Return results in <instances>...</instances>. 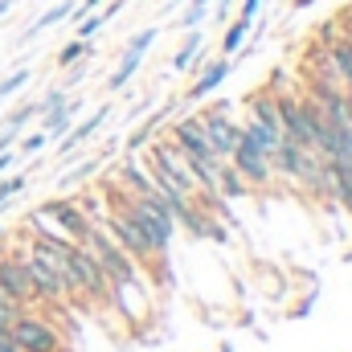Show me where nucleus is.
I'll return each mask as SVG.
<instances>
[{"label": "nucleus", "mask_w": 352, "mask_h": 352, "mask_svg": "<svg viewBox=\"0 0 352 352\" xmlns=\"http://www.w3.org/2000/svg\"><path fill=\"white\" fill-rule=\"evenodd\" d=\"M205 29L197 25V29H184V37H180V45L173 50V58H168V70L176 74H192V70H201L205 66Z\"/></svg>", "instance_id": "nucleus-8"}, {"label": "nucleus", "mask_w": 352, "mask_h": 352, "mask_svg": "<svg viewBox=\"0 0 352 352\" xmlns=\"http://www.w3.org/2000/svg\"><path fill=\"white\" fill-rule=\"evenodd\" d=\"M316 0H291V8H311Z\"/></svg>", "instance_id": "nucleus-30"}, {"label": "nucleus", "mask_w": 352, "mask_h": 352, "mask_svg": "<svg viewBox=\"0 0 352 352\" xmlns=\"http://www.w3.org/2000/svg\"><path fill=\"white\" fill-rule=\"evenodd\" d=\"M209 4H213V0H184V12H180L176 29L184 33V29H197V25H205V21H209Z\"/></svg>", "instance_id": "nucleus-17"}, {"label": "nucleus", "mask_w": 352, "mask_h": 352, "mask_svg": "<svg viewBox=\"0 0 352 352\" xmlns=\"http://www.w3.org/2000/svg\"><path fill=\"white\" fill-rule=\"evenodd\" d=\"M98 160H102V156H94V160H87L82 168H74L70 176H62V188H74V184H82V180H87V176L94 173V168H98Z\"/></svg>", "instance_id": "nucleus-24"}, {"label": "nucleus", "mask_w": 352, "mask_h": 352, "mask_svg": "<svg viewBox=\"0 0 352 352\" xmlns=\"http://www.w3.org/2000/svg\"><path fill=\"white\" fill-rule=\"evenodd\" d=\"M0 295H4L16 311L33 303V287H29V274H25V258H21V250L0 254Z\"/></svg>", "instance_id": "nucleus-6"}, {"label": "nucleus", "mask_w": 352, "mask_h": 352, "mask_svg": "<svg viewBox=\"0 0 352 352\" xmlns=\"http://www.w3.org/2000/svg\"><path fill=\"white\" fill-rule=\"evenodd\" d=\"M234 4H238V0H213V4H209V16H213V25H226V21L234 16Z\"/></svg>", "instance_id": "nucleus-25"}, {"label": "nucleus", "mask_w": 352, "mask_h": 352, "mask_svg": "<svg viewBox=\"0 0 352 352\" xmlns=\"http://www.w3.org/2000/svg\"><path fill=\"white\" fill-rule=\"evenodd\" d=\"M37 115V102H25V107H16L12 115H4V127H16V131H25V123Z\"/></svg>", "instance_id": "nucleus-23"}, {"label": "nucleus", "mask_w": 352, "mask_h": 352, "mask_svg": "<svg viewBox=\"0 0 352 352\" xmlns=\"http://www.w3.org/2000/svg\"><path fill=\"white\" fill-rule=\"evenodd\" d=\"M176 4H184V0H173V8H176Z\"/></svg>", "instance_id": "nucleus-31"}, {"label": "nucleus", "mask_w": 352, "mask_h": 352, "mask_svg": "<svg viewBox=\"0 0 352 352\" xmlns=\"http://www.w3.org/2000/svg\"><path fill=\"white\" fill-rule=\"evenodd\" d=\"M127 0H111V4H98L90 16H82L78 25H74V37H82V41H94V33H102L115 16H119V8H123Z\"/></svg>", "instance_id": "nucleus-12"}, {"label": "nucleus", "mask_w": 352, "mask_h": 352, "mask_svg": "<svg viewBox=\"0 0 352 352\" xmlns=\"http://www.w3.org/2000/svg\"><path fill=\"white\" fill-rule=\"evenodd\" d=\"M66 98H70V90H66V87H50L41 98H37V115H50V111H58Z\"/></svg>", "instance_id": "nucleus-20"}, {"label": "nucleus", "mask_w": 352, "mask_h": 352, "mask_svg": "<svg viewBox=\"0 0 352 352\" xmlns=\"http://www.w3.org/2000/svg\"><path fill=\"white\" fill-rule=\"evenodd\" d=\"M62 278H66V295L70 299H87V303H111V287L98 263L90 258L87 246L70 242L62 254Z\"/></svg>", "instance_id": "nucleus-1"}, {"label": "nucleus", "mask_w": 352, "mask_h": 352, "mask_svg": "<svg viewBox=\"0 0 352 352\" xmlns=\"http://www.w3.org/2000/svg\"><path fill=\"white\" fill-rule=\"evenodd\" d=\"M144 58H148V54H135V50H127V45H123V54H119V62H115V70L107 74V90L115 94V90H123V87H127V82H131V78L140 74V66H144Z\"/></svg>", "instance_id": "nucleus-13"}, {"label": "nucleus", "mask_w": 352, "mask_h": 352, "mask_svg": "<svg viewBox=\"0 0 352 352\" xmlns=\"http://www.w3.org/2000/svg\"><path fill=\"white\" fill-rule=\"evenodd\" d=\"M230 111H234L230 102H209V107L192 111L197 123H201V135L209 140V148H213L217 160H230V152H234V144H238V119H234Z\"/></svg>", "instance_id": "nucleus-2"}, {"label": "nucleus", "mask_w": 352, "mask_h": 352, "mask_svg": "<svg viewBox=\"0 0 352 352\" xmlns=\"http://www.w3.org/2000/svg\"><path fill=\"white\" fill-rule=\"evenodd\" d=\"M258 8H263V0H238L234 16H238V21H246V25H254V21H258Z\"/></svg>", "instance_id": "nucleus-26"}, {"label": "nucleus", "mask_w": 352, "mask_h": 352, "mask_svg": "<svg viewBox=\"0 0 352 352\" xmlns=\"http://www.w3.org/2000/svg\"><path fill=\"white\" fill-rule=\"evenodd\" d=\"M107 115H111V107L102 102L98 111H90L82 123H74V127H70V131L62 135V148H58V156H62V160H70V156H74V152H78L82 144H90V140H94V131H98V127L107 123Z\"/></svg>", "instance_id": "nucleus-9"}, {"label": "nucleus", "mask_w": 352, "mask_h": 352, "mask_svg": "<svg viewBox=\"0 0 352 352\" xmlns=\"http://www.w3.org/2000/svg\"><path fill=\"white\" fill-rule=\"evenodd\" d=\"M230 168L242 176L250 188H266L270 180H274V173H270V160H266V152L238 127V144H234V152H230Z\"/></svg>", "instance_id": "nucleus-4"}, {"label": "nucleus", "mask_w": 352, "mask_h": 352, "mask_svg": "<svg viewBox=\"0 0 352 352\" xmlns=\"http://www.w3.org/2000/svg\"><path fill=\"white\" fill-rule=\"evenodd\" d=\"M98 4H102V0H74V8H70V16H66V21H70V25H78L82 16H90V12L98 8Z\"/></svg>", "instance_id": "nucleus-27"}, {"label": "nucleus", "mask_w": 352, "mask_h": 352, "mask_svg": "<svg viewBox=\"0 0 352 352\" xmlns=\"http://www.w3.org/2000/svg\"><path fill=\"white\" fill-rule=\"evenodd\" d=\"M156 37H160V25H144V29H135V33L127 37V50H135V54H148V50L156 45Z\"/></svg>", "instance_id": "nucleus-18"}, {"label": "nucleus", "mask_w": 352, "mask_h": 352, "mask_svg": "<svg viewBox=\"0 0 352 352\" xmlns=\"http://www.w3.org/2000/svg\"><path fill=\"white\" fill-rule=\"evenodd\" d=\"M0 238H4V226H0Z\"/></svg>", "instance_id": "nucleus-32"}, {"label": "nucleus", "mask_w": 352, "mask_h": 352, "mask_svg": "<svg viewBox=\"0 0 352 352\" xmlns=\"http://www.w3.org/2000/svg\"><path fill=\"white\" fill-rule=\"evenodd\" d=\"M25 184H29V176H25V173L0 176V205H4V201H12L16 192H25Z\"/></svg>", "instance_id": "nucleus-21"}, {"label": "nucleus", "mask_w": 352, "mask_h": 352, "mask_svg": "<svg viewBox=\"0 0 352 352\" xmlns=\"http://www.w3.org/2000/svg\"><path fill=\"white\" fill-rule=\"evenodd\" d=\"M230 70H234V58H221V54H213V58H205V66L197 70V78H192V87L180 94V102H201V98H209L213 90L221 87L226 78H230Z\"/></svg>", "instance_id": "nucleus-7"}, {"label": "nucleus", "mask_w": 352, "mask_h": 352, "mask_svg": "<svg viewBox=\"0 0 352 352\" xmlns=\"http://www.w3.org/2000/svg\"><path fill=\"white\" fill-rule=\"evenodd\" d=\"M82 111V98H66L58 111H50V115H41V131L50 135V140H62L70 127H74V115Z\"/></svg>", "instance_id": "nucleus-11"}, {"label": "nucleus", "mask_w": 352, "mask_h": 352, "mask_svg": "<svg viewBox=\"0 0 352 352\" xmlns=\"http://www.w3.org/2000/svg\"><path fill=\"white\" fill-rule=\"evenodd\" d=\"M70 8H74V0H58V4H50V8H45V12H41V16H37V21H33V25H29V29L21 33V41H33L37 33H45V29L62 25V21L70 16Z\"/></svg>", "instance_id": "nucleus-14"}, {"label": "nucleus", "mask_w": 352, "mask_h": 352, "mask_svg": "<svg viewBox=\"0 0 352 352\" xmlns=\"http://www.w3.org/2000/svg\"><path fill=\"white\" fill-rule=\"evenodd\" d=\"M328 62H332V70H336V78H340V87L352 94V37H344V33H336L328 45Z\"/></svg>", "instance_id": "nucleus-10"}, {"label": "nucleus", "mask_w": 352, "mask_h": 352, "mask_svg": "<svg viewBox=\"0 0 352 352\" xmlns=\"http://www.w3.org/2000/svg\"><path fill=\"white\" fill-rule=\"evenodd\" d=\"M246 192H250V184L234 173V168H230V160H226V164H221V173H217V197H221V201H238V197H246Z\"/></svg>", "instance_id": "nucleus-15"}, {"label": "nucleus", "mask_w": 352, "mask_h": 352, "mask_svg": "<svg viewBox=\"0 0 352 352\" xmlns=\"http://www.w3.org/2000/svg\"><path fill=\"white\" fill-rule=\"evenodd\" d=\"M278 4H283V0H278Z\"/></svg>", "instance_id": "nucleus-33"}, {"label": "nucleus", "mask_w": 352, "mask_h": 352, "mask_svg": "<svg viewBox=\"0 0 352 352\" xmlns=\"http://www.w3.org/2000/svg\"><path fill=\"white\" fill-rule=\"evenodd\" d=\"M94 54V41H82V37H70L62 50H58V58H54V66L58 70H70L74 62H82V58H90Z\"/></svg>", "instance_id": "nucleus-16"}, {"label": "nucleus", "mask_w": 352, "mask_h": 352, "mask_svg": "<svg viewBox=\"0 0 352 352\" xmlns=\"http://www.w3.org/2000/svg\"><path fill=\"white\" fill-rule=\"evenodd\" d=\"M45 144H50V135H45V131H33V135L16 140V156H37V152H41Z\"/></svg>", "instance_id": "nucleus-22"}, {"label": "nucleus", "mask_w": 352, "mask_h": 352, "mask_svg": "<svg viewBox=\"0 0 352 352\" xmlns=\"http://www.w3.org/2000/svg\"><path fill=\"white\" fill-rule=\"evenodd\" d=\"M37 213H45V217H50V221H54V226L70 238V242H78V246H82V238H87L90 226H94L87 213H82V205H78V201H70V197L41 201V205H37Z\"/></svg>", "instance_id": "nucleus-5"}, {"label": "nucleus", "mask_w": 352, "mask_h": 352, "mask_svg": "<svg viewBox=\"0 0 352 352\" xmlns=\"http://www.w3.org/2000/svg\"><path fill=\"white\" fill-rule=\"evenodd\" d=\"M344 115H349V127H352V94L344 90Z\"/></svg>", "instance_id": "nucleus-29"}, {"label": "nucleus", "mask_w": 352, "mask_h": 352, "mask_svg": "<svg viewBox=\"0 0 352 352\" xmlns=\"http://www.w3.org/2000/svg\"><path fill=\"white\" fill-rule=\"evenodd\" d=\"M0 316H4V320H12V316H16V307H12V303H8L4 295H0Z\"/></svg>", "instance_id": "nucleus-28"}, {"label": "nucleus", "mask_w": 352, "mask_h": 352, "mask_svg": "<svg viewBox=\"0 0 352 352\" xmlns=\"http://www.w3.org/2000/svg\"><path fill=\"white\" fill-rule=\"evenodd\" d=\"M29 78H33V74H29V66H16L12 74H4V78H0V102H4V98H12L16 90H25Z\"/></svg>", "instance_id": "nucleus-19"}, {"label": "nucleus", "mask_w": 352, "mask_h": 352, "mask_svg": "<svg viewBox=\"0 0 352 352\" xmlns=\"http://www.w3.org/2000/svg\"><path fill=\"white\" fill-rule=\"evenodd\" d=\"M8 332H12V340H16L21 352H62V332L45 316H33L25 307L8 320Z\"/></svg>", "instance_id": "nucleus-3"}]
</instances>
